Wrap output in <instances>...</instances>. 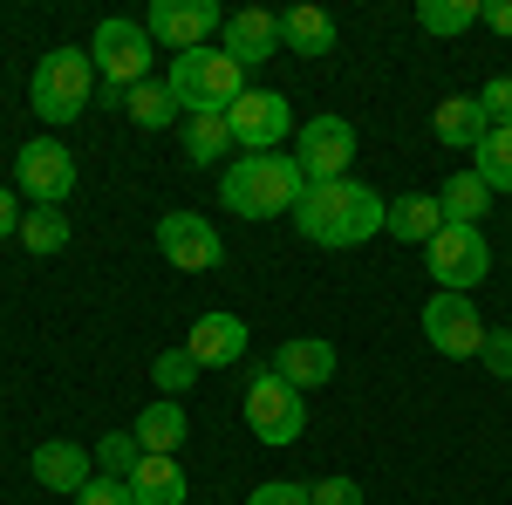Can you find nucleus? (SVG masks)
Wrapping results in <instances>:
<instances>
[{
  "label": "nucleus",
  "mask_w": 512,
  "mask_h": 505,
  "mask_svg": "<svg viewBox=\"0 0 512 505\" xmlns=\"http://www.w3.org/2000/svg\"><path fill=\"white\" fill-rule=\"evenodd\" d=\"M383 219H390V205L369 192L362 178H328V185H308L301 205H294V226L301 239H315V246H362V239L383 233Z\"/></svg>",
  "instance_id": "f257e3e1"
},
{
  "label": "nucleus",
  "mask_w": 512,
  "mask_h": 505,
  "mask_svg": "<svg viewBox=\"0 0 512 505\" xmlns=\"http://www.w3.org/2000/svg\"><path fill=\"white\" fill-rule=\"evenodd\" d=\"M301 192H308V171L287 151L239 157V164H226V178H219V205L239 212V219H280V212L301 205Z\"/></svg>",
  "instance_id": "f03ea898"
},
{
  "label": "nucleus",
  "mask_w": 512,
  "mask_h": 505,
  "mask_svg": "<svg viewBox=\"0 0 512 505\" xmlns=\"http://www.w3.org/2000/svg\"><path fill=\"white\" fill-rule=\"evenodd\" d=\"M164 89L178 96L185 117H192V110H233L239 96H246V69H239L226 48H185V55H171Z\"/></svg>",
  "instance_id": "7ed1b4c3"
},
{
  "label": "nucleus",
  "mask_w": 512,
  "mask_h": 505,
  "mask_svg": "<svg viewBox=\"0 0 512 505\" xmlns=\"http://www.w3.org/2000/svg\"><path fill=\"white\" fill-rule=\"evenodd\" d=\"M89 89H96L89 48H55V55H41L35 82H28V103H35L41 123H76L82 103H89Z\"/></svg>",
  "instance_id": "20e7f679"
},
{
  "label": "nucleus",
  "mask_w": 512,
  "mask_h": 505,
  "mask_svg": "<svg viewBox=\"0 0 512 505\" xmlns=\"http://www.w3.org/2000/svg\"><path fill=\"white\" fill-rule=\"evenodd\" d=\"M151 55H158L151 28H144V21H123V14H110V21L96 28V41H89V62H96V76L110 82V96L137 89V82H151V76H144Z\"/></svg>",
  "instance_id": "39448f33"
},
{
  "label": "nucleus",
  "mask_w": 512,
  "mask_h": 505,
  "mask_svg": "<svg viewBox=\"0 0 512 505\" xmlns=\"http://www.w3.org/2000/svg\"><path fill=\"white\" fill-rule=\"evenodd\" d=\"M246 430L260 444H294L308 430V396L280 369H253V383H246Z\"/></svg>",
  "instance_id": "423d86ee"
},
{
  "label": "nucleus",
  "mask_w": 512,
  "mask_h": 505,
  "mask_svg": "<svg viewBox=\"0 0 512 505\" xmlns=\"http://www.w3.org/2000/svg\"><path fill=\"white\" fill-rule=\"evenodd\" d=\"M485 314L472 308V294H431L424 301V342H431L437 355H451V362H472L478 349H485Z\"/></svg>",
  "instance_id": "0eeeda50"
},
{
  "label": "nucleus",
  "mask_w": 512,
  "mask_h": 505,
  "mask_svg": "<svg viewBox=\"0 0 512 505\" xmlns=\"http://www.w3.org/2000/svg\"><path fill=\"white\" fill-rule=\"evenodd\" d=\"M424 253H431L437 294H472L478 280H485V267H492V246H485V233H478V226H444Z\"/></svg>",
  "instance_id": "6e6552de"
},
{
  "label": "nucleus",
  "mask_w": 512,
  "mask_h": 505,
  "mask_svg": "<svg viewBox=\"0 0 512 505\" xmlns=\"http://www.w3.org/2000/svg\"><path fill=\"white\" fill-rule=\"evenodd\" d=\"M226 123H233V144L246 157L260 151H280V137L294 130V110H287V96L280 89H246L233 110H226Z\"/></svg>",
  "instance_id": "1a4fd4ad"
},
{
  "label": "nucleus",
  "mask_w": 512,
  "mask_h": 505,
  "mask_svg": "<svg viewBox=\"0 0 512 505\" xmlns=\"http://www.w3.org/2000/svg\"><path fill=\"white\" fill-rule=\"evenodd\" d=\"M294 164L308 171V185L349 178V164H355V123L349 117H308V123H301V151H294Z\"/></svg>",
  "instance_id": "9d476101"
},
{
  "label": "nucleus",
  "mask_w": 512,
  "mask_h": 505,
  "mask_svg": "<svg viewBox=\"0 0 512 505\" xmlns=\"http://www.w3.org/2000/svg\"><path fill=\"white\" fill-rule=\"evenodd\" d=\"M144 28H151L158 48L185 55V48H205V41L219 35V28H226V14H219L212 0H158V7L144 14Z\"/></svg>",
  "instance_id": "9b49d317"
},
{
  "label": "nucleus",
  "mask_w": 512,
  "mask_h": 505,
  "mask_svg": "<svg viewBox=\"0 0 512 505\" xmlns=\"http://www.w3.org/2000/svg\"><path fill=\"white\" fill-rule=\"evenodd\" d=\"M158 253L185 273H205V267L226 260V239H219L212 219H198V212H164L158 219Z\"/></svg>",
  "instance_id": "f8f14e48"
},
{
  "label": "nucleus",
  "mask_w": 512,
  "mask_h": 505,
  "mask_svg": "<svg viewBox=\"0 0 512 505\" xmlns=\"http://www.w3.org/2000/svg\"><path fill=\"white\" fill-rule=\"evenodd\" d=\"M14 171H21V192L35 198V205H62V198L76 192V157H69V144H55V137L21 144Z\"/></svg>",
  "instance_id": "ddd939ff"
},
{
  "label": "nucleus",
  "mask_w": 512,
  "mask_h": 505,
  "mask_svg": "<svg viewBox=\"0 0 512 505\" xmlns=\"http://www.w3.org/2000/svg\"><path fill=\"white\" fill-rule=\"evenodd\" d=\"M246 321L239 314H226V308H212V314H198L192 328H185V355H192L198 369H233L239 355H246Z\"/></svg>",
  "instance_id": "4468645a"
},
{
  "label": "nucleus",
  "mask_w": 512,
  "mask_h": 505,
  "mask_svg": "<svg viewBox=\"0 0 512 505\" xmlns=\"http://www.w3.org/2000/svg\"><path fill=\"white\" fill-rule=\"evenodd\" d=\"M219 48H226V55H233L239 69H253V62H274L280 55V14H267V7H239L233 21H226V28H219Z\"/></svg>",
  "instance_id": "2eb2a0df"
},
{
  "label": "nucleus",
  "mask_w": 512,
  "mask_h": 505,
  "mask_svg": "<svg viewBox=\"0 0 512 505\" xmlns=\"http://www.w3.org/2000/svg\"><path fill=\"white\" fill-rule=\"evenodd\" d=\"M35 478L48 492H69L76 499L82 485L96 478V451H82L76 437H48V444H35Z\"/></svg>",
  "instance_id": "dca6fc26"
},
{
  "label": "nucleus",
  "mask_w": 512,
  "mask_h": 505,
  "mask_svg": "<svg viewBox=\"0 0 512 505\" xmlns=\"http://www.w3.org/2000/svg\"><path fill=\"white\" fill-rule=\"evenodd\" d=\"M274 369L301 389V396H308V389L335 383V342H321V335H294V342H280Z\"/></svg>",
  "instance_id": "f3484780"
},
{
  "label": "nucleus",
  "mask_w": 512,
  "mask_h": 505,
  "mask_svg": "<svg viewBox=\"0 0 512 505\" xmlns=\"http://www.w3.org/2000/svg\"><path fill=\"white\" fill-rule=\"evenodd\" d=\"M383 233L403 239V246H431V239L444 233V205H437V192H403V198H390Z\"/></svg>",
  "instance_id": "a211bd4d"
},
{
  "label": "nucleus",
  "mask_w": 512,
  "mask_h": 505,
  "mask_svg": "<svg viewBox=\"0 0 512 505\" xmlns=\"http://www.w3.org/2000/svg\"><path fill=\"white\" fill-rule=\"evenodd\" d=\"M431 130H437L444 151H478L492 123H485V110H478V96H444V103L431 110Z\"/></svg>",
  "instance_id": "6ab92c4d"
},
{
  "label": "nucleus",
  "mask_w": 512,
  "mask_h": 505,
  "mask_svg": "<svg viewBox=\"0 0 512 505\" xmlns=\"http://www.w3.org/2000/svg\"><path fill=\"white\" fill-rule=\"evenodd\" d=\"M137 444L151 451V458H178L185 451V437H192V424H185V403H171V396H158L144 417H137Z\"/></svg>",
  "instance_id": "aec40b11"
},
{
  "label": "nucleus",
  "mask_w": 512,
  "mask_h": 505,
  "mask_svg": "<svg viewBox=\"0 0 512 505\" xmlns=\"http://www.w3.org/2000/svg\"><path fill=\"white\" fill-rule=\"evenodd\" d=\"M280 48H294V55H335V14L328 7H287L280 14Z\"/></svg>",
  "instance_id": "412c9836"
},
{
  "label": "nucleus",
  "mask_w": 512,
  "mask_h": 505,
  "mask_svg": "<svg viewBox=\"0 0 512 505\" xmlns=\"http://www.w3.org/2000/svg\"><path fill=\"white\" fill-rule=\"evenodd\" d=\"M130 499L137 505H185V465L144 451V465L130 471Z\"/></svg>",
  "instance_id": "4be33fe9"
},
{
  "label": "nucleus",
  "mask_w": 512,
  "mask_h": 505,
  "mask_svg": "<svg viewBox=\"0 0 512 505\" xmlns=\"http://www.w3.org/2000/svg\"><path fill=\"white\" fill-rule=\"evenodd\" d=\"M437 205H444V226H478V219H485V205H492V192H485V178L465 164V171H451V178H444Z\"/></svg>",
  "instance_id": "5701e85b"
},
{
  "label": "nucleus",
  "mask_w": 512,
  "mask_h": 505,
  "mask_svg": "<svg viewBox=\"0 0 512 505\" xmlns=\"http://www.w3.org/2000/svg\"><path fill=\"white\" fill-rule=\"evenodd\" d=\"M226 151H233L226 110H192V117H185V157H192V164H219Z\"/></svg>",
  "instance_id": "b1692460"
},
{
  "label": "nucleus",
  "mask_w": 512,
  "mask_h": 505,
  "mask_svg": "<svg viewBox=\"0 0 512 505\" xmlns=\"http://www.w3.org/2000/svg\"><path fill=\"white\" fill-rule=\"evenodd\" d=\"M117 103L130 110L137 130H171V123H178V96H171L164 82H137V89H123Z\"/></svg>",
  "instance_id": "393cba45"
},
{
  "label": "nucleus",
  "mask_w": 512,
  "mask_h": 505,
  "mask_svg": "<svg viewBox=\"0 0 512 505\" xmlns=\"http://www.w3.org/2000/svg\"><path fill=\"white\" fill-rule=\"evenodd\" d=\"M21 246L41 253V260L62 253V246H69V212H62V205H28V212H21Z\"/></svg>",
  "instance_id": "a878e982"
},
{
  "label": "nucleus",
  "mask_w": 512,
  "mask_h": 505,
  "mask_svg": "<svg viewBox=\"0 0 512 505\" xmlns=\"http://www.w3.org/2000/svg\"><path fill=\"white\" fill-rule=\"evenodd\" d=\"M472 171L485 178V192L512 198V130H485V144L472 151Z\"/></svg>",
  "instance_id": "bb28decb"
},
{
  "label": "nucleus",
  "mask_w": 512,
  "mask_h": 505,
  "mask_svg": "<svg viewBox=\"0 0 512 505\" xmlns=\"http://www.w3.org/2000/svg\"><path fill=\"white\" fill-rule=\"evenodd\" d=\"M417 28L424 35H465V28H478V0H417Z\"/></svg>",
  "instance_id": "cd10ccee"
},
{
  "label": "nucleus",
  "mask_w": 512,
  "mask_h": 505,
  "mask_svg": "<svg viewBox=\"0 0 512 505\" xmlns=\"http://www.w3.org/2000/svg\"><path fill=\"white\" fill-rule=\"evenodd\" d=\"M137 465H144L137 430H110V437H96V471H103V478H130Z\"/></svg>",
  "instance_id": "c85d7f7f"
},
{
  "label": "nucleus",
  "mask_w": 512,
  "mask_h": 505,
  "mask_svg": "<svg viewBox=\"0 0 512 505\" xmlns=\"http://www.w3.org/2000/svg\"><path fill=\"white\" fill-rule=\"evenodd\" d=\"M151 383H158V396H171V403H178V396L198 383V362L185 349H164L158 362H151Z\"/></svg>",
  "instance_id": "c756f323"
},
{
  "label": "nucleus",
  "mask_w": 512,
  "mask_h": 505,
  "mask_svg": "<svg viewBox=\"0 0 512 505\" xmlns=\"http://www.w3.org/2000/svg\"><path fill=\"white\" fill-rule=\"evenodd\" d=\"M478 110H485V123L492 130H512V76H492L485 89H478Z\"/></svg>",
  "instance_id": "7c9ffc66"
},
{
  "label": "nucleus",
  "mask_w": 512,
  "mask_h": 505,
  "mask_svg": "<svg viewBox=\"0 0 512 505\" xmlns=\"http://www.w3.org/2000/svg\"><path fill=\"white\" fill-rule=\"evenodd\" d=\"M478 362L492 369V383H512V328H492L485 349H478Z\"/></svg>",
  "instance_id": "2f4dec72"
},
{
  "label": "nucleus",
  "mask_w": 512,
  "mask_h": 505,
  "mask_svg": "<svg viewBox=\"0 0 512 505\" xmlns=\"http://www.w3.org/2000/svg\"><path fill=\"white\" fill-rule=\"evenodd\" d=\"M246 505H315L308 485H294V478H267V485H253V499Z\"/></svg>",
  "instance_id": "473e14b6"
},
{
  "label": "nucleus",
  "mask_w": 512,
  "mask_h": 505,
  "mask_svg": "<svg viewBox=\"0 0 512 505\" xmlns=\"http://www.w3.org/2000/svg\"><path fill=\"white\" fill-rule=\"evenodd\" d=\"M76 505H137V499H130V478H89Z\"/></svg>",
  "instance_id": "72a5a7b5"
},
{
  "label": "nucleus",
  "mask_w": 512,
  "mask_h": 505,
  "mask_svg": "<svg viewBox=\"0 0 512 505\" xmlns=\"http://www.w3.org/2000/svg\"><path fill=\"white\" fill-rule=\"evenodd\" d=\"M308 492H315V505H362V485L355 478H321Z\"/></svg>",
  "instance_id": "f704fd0d"
},
{
  "label": "nucleus",
  "mask_w": 512,
  "mask_h": 505,
  "mask_svg": "<svg viewBox=\"0 0 512 505\" xmlns=\"http://www.w3.org/2000/svg\"><path fill=\"white\" fill-rule=\"evenodd\" d=\"M478 21H485L492 35H512V0H485V7H478Z\"/></svg>",
  "instance_id": "c9c22d12"
},
{
  "label": "nucleus",
  "mask_w": 512,
  "mask_h": 505,
  "mask_svg": "<svg viewBox=\"0 0 512 505\" xmlns=\"http://www.w3.org/2000/svg\"><path fill=\"white\" fill-rule=\"evenodd\" d=\"M21 233V205H14V192L0 185V239H14Z\"/></svg>",
  "instance_id": "e433bc0d"
}]
</instances>
